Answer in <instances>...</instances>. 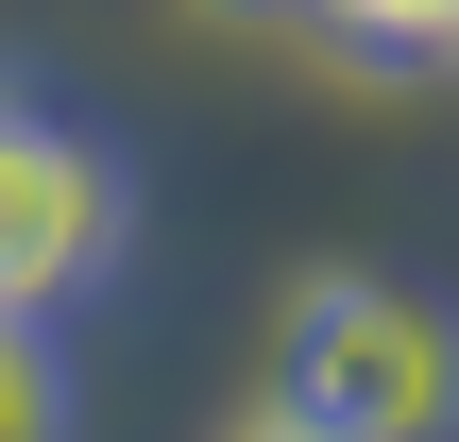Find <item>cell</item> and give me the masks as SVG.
Instances as JSON below:
<instances>
[{
  "label": "cell",
  "instance_id": "obj_5",
  "mask_svg": "<svg viewBox=\"0 0 459 442\" xmlns=\"http://www.w3.org/2000/svg\"><path fill=\"white\" fill-rule=\"evenodd\" d=\"M238 442H341V426H307V409H290V392H273V409H255V426Z\"/></svg>",
  "mask_w": 459,
  "mask_h": 442
},
{
  "label": "cell",
  "instance_id": "obj_1",
  "mask_svg": "<svg viewBox=\"0 0 459 442\" xmlns=\"http://www.w3.org/2000/svg\"><path fill=\"white\" fill-rule=\"evenodd\" d=\"M290 409L341 426V442H459V324L426 290L324 273L290 307Z\"/></svg>",
  "mask_w": 459,
  "mask_h": 442
},
{
  "label": "cell",
  "instance_id": "obj_3",
  "mask_svg": "<svg viewBox=\"0 0 459 442\" xmlns=\"http://www.w3.org/2000/svg\"><path fill=\"white\" fill-rule=\"evenodd\" d=\"M341 51H392V68H426V51H459V0H307Z\"/></svg>",
  "mask_w": 459,
  "mask_h": 442
},
{
  "label": "cell",
  "instance_id": "obj_2",
  "mask_svg": "<svg viewBox=\"0 0 459 442\" xmlns=\"http://www.w3.org/2000/svg\"><path fill=\"white\" fill-rule=\"evenodd\" d=\"M119 221H136L119 153L68 136V119H34V102H0V307H17V324L85 307V290L119 273Z\"/></svg>",
  "mask_w": 459,
  "mask_h": 442
},
{
  "label": "cell",
  "instance_id": "obj_4",
  "mask_svg": "<svg viewBox=\"0 0 459 442\" xmlns=\"http://www.w3.org/2000/svg\"><path fill=\"white\" fill-rule=\"evenodd\" d=\"M0 442H68V375H51V341L0 307Z\"/></svg>",
  "mask_w": 459,
  "mask_h": 442
}]
</instances>
